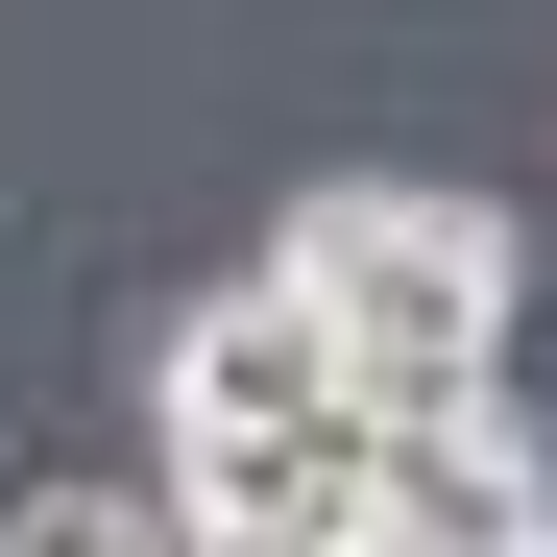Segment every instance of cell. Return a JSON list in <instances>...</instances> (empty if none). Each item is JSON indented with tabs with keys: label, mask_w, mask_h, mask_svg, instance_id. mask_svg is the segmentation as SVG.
Segmentation results:
<instances>
[{
	"label": "cell",
	"mask_w": 557,
	"mask_h": 557,
	"mask_svg": "<svg viewBox=\"0 0 557 557\" xmlns=\"http://www.w3.org/2000/svg\"><path fill=\"white\" fill-rule=\"evenodd\" d=\"M292 315L339 339L363 412H436V388H509V219L436 195V170H339V195H292Z\"/></svg>",
	"instance_id": "6da1fadb"
},
{
	"label": "cell",
	"mask_w": 557,
	"mask_h": 557,
	"mask_svg": "<svg viewBox=\"0 0 557 557\" xmlns=\"http://www.w3.org/2000/svg\"><path fill=\"white\" fill-rule=\"evenodd\" d=\"M170 557H339V533H170Z\"/></svg>",
	"instance_id": "277c9868"
},
{
	"label": "cell",
	"mask_w": 557,
	"mask_h": 557,
	"mask_svg": "<svg viewBox=\"0 0 557 557\" xmlns=\"http://www.w3.org/2000/svg\"><path fill=\"white\" fill-rule=\"evenodd\" d=\"M557 533V460L509 388H436V412H363V557H509Z\"/></svg>",
	"instance_id": "7a4b0ae2"
},
{
	"label": "cell",
	"mask_w": 557,
	"mask_h": 557,
	"mask_svg": "<svg viewBox=\"0 0 557 557\" xmlns=\"http://www.w3.org/2000/svg\"><path fill=\"white\" fill-rule=\"evenodd\" d=\"M0 557H170V485H25Z\"/></svg>",
	"instance_id": "3957f363"
}]
</instances>
